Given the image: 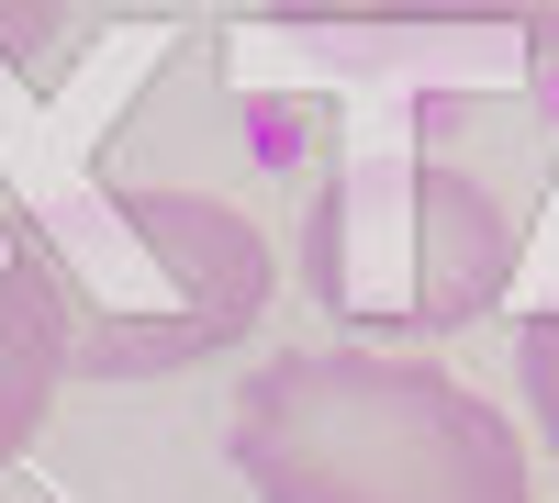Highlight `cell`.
Returning a JSON list of instances; mask_svg holds the SVG:
<instances>
[{"instance_id":"cell-1","label":"cell","mask_w":559,"mask_h":503,"mask_svg":"<svg viewBox=\"0 0 559 503\" xmlns=\"http://www.w3.org/2000/svg\"><path fill=\"white\" fill-rule=\"evenodd\" d=\"M224 459L258 503H537L503 403L414 347H280L224 415Z\"/></svg>"},{"instance_id":"cell-2","label":"cell","mask_w":559,"mask_h":503,"mask_svg":"<svg viewBox=\"0 0 559 503\" xmlns=\"http://www.w3.org/2000/svg\"><path fill=\"white\" fill-rule=\"evenodd\" d=\"M23 247L45 268L68 370L79 381H168L247 347L280 291V247L224 191H146L90 179L23 213Z\"/></svg>"},{"instance_id":"cell-3","label":"cell","mask_w":559,"mask_h":503,"mask_svg":"<svg viewBox=\"0 0 559 503\" xmlns=\"http://www.w3.org/2000/svg\"><path fill=\"white\" fill-rule=\"evenodd\" d=\"M515 213L426 146L347 157L302 213V291L358 347H426L481 325L515 291Z\"/></svg>"},{"instance_id":"cell-4","label":"cell","mask_w":559,"mask_h":503,"mask_svg":"<svg viewBox=\"0 0 559 503\" xmlns=\"http://www.w3.org/2000/svg\"><path fill=\"white\" fill-rule=\"evenodd\" d=\"M68 392V336H57V302H45V268L23 247V213H0V470L45 436Z\"/></svg>"},{"instance_id":"cell-5","label":"cell","mask_w":559,"mask_h":503,"mask_svg":"<svg viewBox=\"0 0 559 503\" xmlns=\"http://www.w3.org/2000/svg\"><path fill=\"white\" fill-rule=\"evenodd\" d=\"M258 12L302 34H492L559 57V0H258Z\"/></svg>"},{"instance_id":"cell-6","label":"cell","mask_w":559,"mask_h":503,"mask_svg":"<svg viewBox=\"0 0 559 503\" xmlns=\"http://www.w3.org/2000/svg\"><path fill=\"white\" fill-rule=\"evenodd\" d=\"M515 370H526V415H537L548 459H559V302H548V313H526V325H515Z\"/></svg>"},{"instance_id":"cell-7","label":"cell","mask_w":559,"mask_h":503,"mask_svg":"<svg viewBox=\"0 0 559 503\" xmlns=\"http://www.w3.org/2000/svg\"><path fill=\"white\" fill-rule=\"evenodd\" d=\"M68 34V0H0V79H34Z\"/></svg>"}]
</instances>
